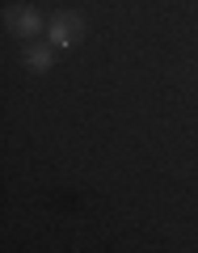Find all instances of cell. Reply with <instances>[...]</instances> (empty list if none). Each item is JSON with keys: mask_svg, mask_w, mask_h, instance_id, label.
Listing matches in <instances>:
<instances>
[{"mask_svg": "<svg viewBox=\"0 0 198 253\" xmlns=\"http://www.w3.org/2000/svg\"><path fill=\"white\" fill-rule=\"evenodd\" d=\"M4 21H9V30L17 38H34L38 30H42V21H38L34 9H9V13H4Z\"/></svg>", "mask_w": 198, "mask_h": 253, "instance_id": "obj_1", "label": "cell"}, {"mask_svg": "<svg viewBox=\"0 0 198 253\" xmlns=\"http://www.w3.org/2000/svg\"><path fill=\"white\" fill-rule=\"evenodd\" d=\"M80 34V21L76 17H55L51 21V46H72Z\"/></svg>", "mask_w": 198, "mask_h": 253, "instance_id": "obj_2", "label": "cell"}, {"mask_svg": "<svg viewBox=\"0 0 198 253\" xmlns=\"http://www.w3.org/2000/svg\"><path fill=\"white\" fill-rule=\"evenodd\" d=\"M26 63H30V68H38V72H46V68H51V46H30Z\"/></svg>", "mask_w": 198, "mask_h": 253, "instance_id": "obj_3", "label": "cell"}]
</instances>
